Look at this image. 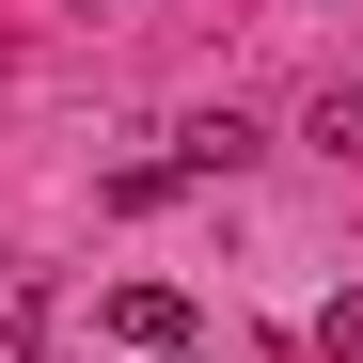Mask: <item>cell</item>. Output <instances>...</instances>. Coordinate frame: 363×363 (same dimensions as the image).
<instances>
[{"label": "cell", "instance_id": "cell-3", "mask_svg": "<svg viewBox=\"0 0 363 363\" xmlns=\"http://www.w3.org/2000/svg\"><path fill=\"white\" fill-rule=\"evenodd\" d=\"M300 143H332V158H363V79H332L316 111H300Z\"/></svg>", "mask_w": 363, "mask_h": 363}, {"label": "cell", "instance_id": "cell-4", "mask_svg": "<svg viewBox=\"0 0 363 363\" xmlns=\"http://www.w3.org/2000/svg\"><path fill=\"white\" fill-rule=\"evenodd\" d=\"M79 16H111V0H79Z\"/></svg>", "mask_w": 363, "mask_h": 363}, {"label": "cell", "instance_id": "cell-1", "mask_svg": "<svg viewBox=\"0 0 363 363\" xmlns=\"http://www.w3.org/2000/svg\"><path fill=\"white\" fill-rule=\"evenodd\" d=\"M111 347H143V363H174V347H190V300H174V284H111V316H95Z\"/></svg>", "mask_w": 363, "mask_h": 363}, {"label": "cell", "instance_id": "cell-2", "mask_svg": "<svg viewBox=\"0 0 363 363\" xmlns=\"http://www.w3.org/2000/svg\"><path fill=\"white\" fill-rule=\"evenodd\" d=\"M269 127H253V111H190V127H174V174H237V158H253Z\"/></svg>", "mask_w": 363, "mask_h": 363}]
</instances>
